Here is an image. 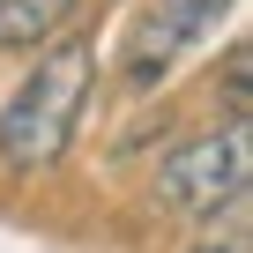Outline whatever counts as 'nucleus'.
I'll return each instance as SVG.
<instances>
[{
  "label": "nucleus",
  "instance_id": "f257e3e1",
  "mask_svg": "<svg viewBox=\"0 0 253 253\" xmlns=\"http://www.w3.org/2000/svg\"><path fill=\"white\" fill-rule=\"evenodd\" d=\"M97 89V38L89 30H60L38 45L30 75L15 82V97L0 104V164L8 171H45L67 157L82 104Z\"/></svg>",
  "mask_w": 253,
  "mask_h": 253
},
{
  "label": "nucleus",
  "instance_id": "f03ea898",
  "mask_svg": "<svg viewBox=\"0 0 253 253\" xmlns=\"http://www.w3.org/2000/svg\"><path fill=\"white\" fill-rule=\"evenodd\" d=\"M246 186H253V119H223V126H209V134H194V142L157 157V186L149 194H157V209L201 223L223 201H246Z\"/></svg>",
  "mask_w": 253,
  "mask_h": 253
},
{
  "label": "nucleus",
  "instance_id": "7ed1b4c3",
  "mask_svg": "<svg viewBox=\"0 0 253 253\" xmlns=\"http://www.w3.org/2000/svg\"><path fill=\"white\" fill-rule=\"evenodd\" d=\"M231 0H142L134 30H126V52H119V75L126 89H157L216 23H223Z\"/></svg>",
  "mask_w": 253,
  "mask_h": 253
},
{
  "label": "nucleus",
  "instance_id": "20e7f679",
  "mask_svg": "<svg viewBox=\"0 0 253 253\" xmlns=\"http://www.w3.org/2000/svg\"><path fill=\"white\" fill-rule=\"evenodd\" d=\"M82 0H0V52H38Z\"/></svg>",
  "mask_w": 253,
  "mask_h": 253
},
{
  "label": "nucleus",
  "instance_id": "39448f33",
  "mask_svg": "<svg viewBox=\"0 0 253 253\" xmlns=\"http://www.w3.org/2000/svg\"><path fill=\"white\" fill-rule=\"evenodd\" d=\"M186 253H253V209L246 201H223L216 216L194 223V246Z\"/></svg>",
  "mask_w": 253,
  "mask_h": 253
},
{
  "label": "nucleus",
  "instance_id": "423d86ee",
  "mask_svg": "<svg viewBox=\"0 0 253 253\" xmlns=\"http://www.w3.org/2000/svg\"><path fill=\"white\" fill-rule=\"evenodd\" d=\"M223 104H231V119H253V104H246V45H231V60H223Z\"/></svg>",
  "mask_w": 253,
  "mask_h": 253
}]
</instances>
